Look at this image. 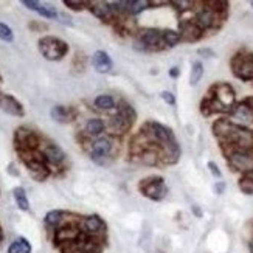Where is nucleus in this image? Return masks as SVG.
Instances as JSON below:
<instances>
[{
    "label": "nucleus",
    "mask_w": 253,
    "mask_h": 253,
    "mask_svg": "<svg viewBox=\"0 0 253 253\" xmlns=\"http://www.w3.org/2000/svg\"><path fill=\"white\" fill-rule=\"evenodd\" d=\"M39 51L47 61H61L69 53V43L56 36H43L38 42Z\"/></svg>",
    "instance_id": "nucleus-1"
},
{
    "label": "nucleus",
    "mask_w": 253,
    "mask_h": 253,
    "mask_svg": "<svg viewBox=\"0 0 253 253\" xmlns=\"http://www.w3.org/2000/svg\"><path fill=\"white\" fill-rule=\"evenodd\" d=\"M39 149H41L43 159H45V162L48 163V167L51 169L64 168V163H65V160H67V156H65V152L61 149V146L56 145V143L43 138Z\"/></svg>",
    "instance_id": "nucleus-2"
},
{
    "label": "nucleus",
    "mask_w": 253,
    "mask_h": 253,
    "mask_svg": "<svg viewBox=\"0 0 253 253\" xmlns=\"http://www.w3.org/2000/svg\"><path fill=\"white\" fill-rule=\"evenodd\" d=\"M143 134L148 137L151 145H157L159 148L167 146L168 143L175 140L172 130L160 123H149L146 125V127L143 126Z\"/></svg>",
    "instance_id": "nucleus-3"
},
{
    "label": "nucleus",
    "mask_w": 253,
    "mask_h": 253,
    "mask_svg": "<svg viewBox=\"0 0 253 253\" xmlns=\"http://www.w3.org/2000/svg\"><path fill=\"white\" fill-rule=\"evenodd\" d=\"M114 152V138L100 137L95 138L90 145V159L98 165H106L107 159L112 157Z\"/></svg>",
    "instance_id": "nucleus-4"
},
{
    "label": "nucleus",
    "mask_w": 253,
    "mask_h": 253,
    "mask_svg": "<svg viewBox=\"0 0 253 253\" xmlns=\"http://www.w3.org/2000/svg\"><path fill=\"white\" fill-rule=\"evenodd\" d=\"M143 196L149 197L151 201H162L168 194V186L165 185L162 177H149L140 183Z\"/></svg>",
    "instance_id": "nucleus-5"
},
{
    "label": "nucleus",
    "mask_w": 253,
    "mask_h": 253,
    "mask_svg": "<svg viewBox=\"0 0 253 253\" xmlns=\"http://www.w3.org/2000/svg\"><path fill=\"white\" fill-rule=\"evenodd\" d=\"M81 227L84 230V233L89 235L90 238L104 241V236H106V222L103 221L100 216H96V214L83 216L81 217Z\"/></svg>",
    "instance_id": "nucleus-6"
},
{
    "label": "nucleus",
    "mask_w": 253,
    "mask_h": 253,
    "mask_svg": "<svg viewBox=\"0 0 253 253\" xmlns=\"http://www.w3.org/2000/svg\"><path fill=\"white\" fill-rule=\"evenodd\" d=\"M230 123L238 126V127H246L253 123V109L247 106L246 103L236 104L232 109V115H230Z\"/></svg>",
    "instance_id": "nucleus-7"
},
{
    "label": "nucleus",
    "mask_w": 253,
    "mask_h": 253,
    "mask_svg": "<svg viewBox=\"0 0 253 253\" xmlns=\"http://www.w3.org/2000/svg\"><path fill=\"white\" fill-rule=\"evenodd\" d=\"M233 65V73L243 81H252L253 80V54H247V56H238L232 62Z\"/></svg>",
    "instance_id": "nucleus-8"
},
{
    "label": "nucleus",
    "mask_w": 253,
    "mask_h": 253,
    "mask_svg": "<svg viewBox=\"0 0 253 253\" xmlns=\"http://www.w3.org/2000/svg\"><path fill=\"white\" fill-rule=\"evenodd\" d=\"M228 162L238 171H243V172L253 171V156L250 154V151L235 149L233 152L228 154Z\"/></svg>",
    "instance_id": "nucleus-9"
},
{
    "label": "nucleus",
    "mask_w": 253,
    "mask_h": 253,
    "mask_svg": "<svg viewBox=\"0 0 253 253\" xmlns=\"http://www.w3.org/2000/svg\"><path fill=\"white\" fill-rule=\"evenodd\" d=\"M230 145H235L236 149L250 151L253 148V132L246 127H235L233 134L228 138Z\"/></svg>",
    "instance_id": "nucleus-10"
},
{
    "label": "nucleus",
    "mask_w": 253,
    "mask_h": 253,
    "mask_svg": "<svg viewBox=\"0 0 253 253\" xmlns=\"http://www.w3.org/2000/svg\"><path fill=\"white\" fill-rule=\"evenodd\" d=\"M0 111H3L8 115L13 117H24L25 109L22 106L20 101H17L14 96H11L8 93L0 92Z\"/></svg>",
    "instance_id": "nucleus-11"
},
{
    "label": "nucleus",
    "mask_w": 253,
    "mask_h": 253,
    "mask_svg": "<svg viewBox=\"0 0 253 253\" xmlns=\"http://www.w3.org/2000/svg\"><path fill=\"white\" fill-rule=\"evenodd\" d=\"M22 5L27 6L31 11H36V13L43 19H56V20H59L58 9L54 6H51V5H43L41 2H36V0H22Z\"/></svg>",
    "instance_id": "nucleus-12"
},
{
    "label": "nucleus",
    "mask_w": 253,
    "mask_h": 253,
    "mask_svg": "<svg viewBox=\"0 0 253 253\" xmlns=\"http://www.w3.org/2000/svg\"><path fill=\"white\" fill-rule=\"evenodd\" d=\"M89 11L101 22H111L117 17L111 2H89Z\"/></svg>",
    "instance_id": "nucleus-13"
},
{
    "label": "nucleus",
    "mask_w": 253,
    "mask_h": 253,
    "mask_svg": "<svg viewBox=\"0 0 253 253\" xmlns=\"http://www.w3.org/2000/svg\"><path fill=\"white\" fill-rule=\"evenodd\" d=\"M214 100L221 103L227 111H232L235 107V90L228 84H219L216 85Z\"/></svg>",
    "instance_id": "nucleus-14"
},
{
    "label": "nucleus",
    "mask_w": 253,
    "mask_h": 253,
    "mask_svg": "<svg viewBox=\"0 0 253 253\" xmlns=\"http://www.w3.org/2000/svg\"><path fill=\"white\" fill-rule=\"evenodd\" d=\"M76 109L75 107H67V106H53L51 111H50V117L53 122L56 123H61V125H65V123H70L76 118Z\"/></svg>",
    "instance_id": "nucleus-15"
},
{
    "label": "nucleus",
    "mask_w": 253,
    "mask_h": 253,
    "mask_svg": "<svg viewBox=\"0 0 253 253\" xmlns=\"http://www.w3.org/2000/svg\"><path fill=\"white\" fill-rule=\"evenodd\" d=\"M138 42L143 43L148 50L156 48L162 42V31L157 28H143L138 31Z\"/></svg>",
    "instance_id": "nucleus-16"
},
{
    "label": "nucleus",
    "mask_w": 253,
    "mask_h": 253,
    "mask_svg": "<svg viewBox=\"0 0 253 253\" xmlns=\"http://www.w3.org/2000/svg\"><path fill=\"white\" fill-rule=\"evenodd\" d=\"M202 36V30L196 24V20L180 22V38L185 42H194Z\"/></svg>",
    "instance_id": "nucleus-17"
},
{
    "label": "nucleus",
    "mask_w": 253,
    "mask_h": 253,
    "mask_svg": "<svg viewBox=\"0 0 253 253\" xmlns=\"http://www.w3.org/2000/svg\"><path fill=\"white\" fill-rule=\"evenodd\" d=\"M92 64H93V67L98 73H109L112 70V65H114L111 56H109V54L103 50H98L93 53Z\"/></svg>",
    "instance_id": "nucleus-18"
},
{
    "label": "nucleus",
    "mask_w": 253,
    "mask_h": 253,
    "mask_svg": "<svg viewBox=\"0 0 253 253\" xmlns=\"http://www.w3.org/2000/svg\"><path fill=\"white\" fill-rule=\"evenodd\" d=\"M180 157V148L177 145V140L168 143L167 146L160 148V159L165 163H175Z\"/></svg>",
    "instance_id": "nucleus-19"
},
{
    "label": "nucleus",
    "mask_w": 253,
    "mask_h": 253,
    "mask_svg": "<svg viewBox=\"0 0 253 253\" xmlns=\"http://www.w3.org/2000/svg\"><path fill=\"white\" fill-rule=\"evenodd\" d=\"M214 22H216V13L211 8H204L196 16V24L199 25L201 30L211 28L214 25Z\"/></svg>",
    "instance_id": "nucleus-20"
},
{
    "label": "nucleus",
    "mask_w": 253,
    "mask_h": 253,
    "mask_svg": "<svg viewBox=\"0 0 253 253\" xmlns=\"http://www.w3.org/2000/svg\"><path fill=\"white\" fill-rule=\"evenodd\" d=\"M235 125H232L228 122V120H219V122L214 123L213 129H214V134L219 137V138H222L225 141H228L230 135L233 134V130H235Z\"/></svg>",
    "instance_id": "nucleus-21"
},
{
    "label": "nucleus",
    "mask_w": 253,
    "mask_h": 253,
    "mask_svg": "<svg viewBox=\"0 0 253 253\" xmlns=\"http://www.w3.org/2000/svg\"><path fill=\"white\" fill-rule=\"evenodd\" d=\"M104 129H106V122L101 118H90L84 126V132L87 135H90V137L101 135L104 132Z\"/></svg>",
    "instance_id": "nucleus-22"
},
{
    "label": "nucleus",
    "mask_w": 253,
    "mask_h": 253,
    "mask_svg": "<svg viewBox=\"0 0 253 253\" xmlns=\"http://www.w3.org/2000/svg\"><path fill=\"white\" fill-rule=\"evenodd\" d=\"M140 162L145 163L146 167H156V165L162 160L160 159V152L156 151L154 148H149V149H145L141 154H140Z\"/></svg>",
    "instance_id": "nucleus-23"
},
{
    "label": "nucleus",
    "mask_w": 253,
    "mask_h": 253,
    "mask_svg": "<svg viewBox=\"0 0 253 253\" xmlns=\"http://www.w3.org/2000/svg\"><path fill=\"white\" fill-rule=\"evenodd\" d=\"M109 126H111V129L115 130V132H126L132 125L127 122V120L122 114L117 112L115 115L111 117V120H109Z\"/></svg>",
    "instance_id": "nucleus-24"
},
{
    "label": "nucleus",
    "mask_w": 253,
    "mask_h": 253,
    "mask_svg": "<svg viewBox=\"0 0 253 253\" xmlns=\"http://www.w3.org/2000/svg\"><path fill=\"white\" fill-rule=\"evenodd\" d=\"M13 196H14V201H16V205L19 207V210H22V211L30 210L28 197H27V193L22 186H16V188L13 190Z\"/></svg>",
    "instance_id": "nucleus-25"
},
{
    "label": "nucleus",
    "mask_w": 253,
    "mask_h": 253,
    "mask_svg": "<svg viewBox=\"0 0 253 253\" xmlns=\"http://www.w3.org/2000/svg\"><path fill=\"white\" fill-rule=\"evenodd\" d=\"M8 253H31V244L27 238L20 236L14 243H11V246L8 247Z\"/></svg>",
    "instance_id": "nucleus-26"
},
{
    "label": "nucleus",
    "mask_w": 253,
    "mask_h": 253,
    "mask_svg": "<svg viewBox=\"0 0 253 253\" xmlns=\"http://www.w3.org/2000/svg\"><path fill=\"white\" fill-rule=\"evenodd\" d=\"M180 41H182V38H180L179 31H174V30H163L162 31V42L167 47L172 48V47L177 45Z\"/></svg>",
    "instance_id": "nucleus-27"
},
{
    "label": "nucleus",
    "mask_w": 253,
    "mask_h": 253,
    "mask_svg": "<svg viewBox=\"0 0 253 253\" xmlns=\"http://www.w3.org/2000/svg\"><path fill=\"white\" fill-rule=\"evenodd\" d=\"M117 109H118L117 112H118V114H122L130 125H134V123H135V120H137V112L134 111V107H132L130 104H127L126 101H120L118 106H117Z\"/></svg>",
    "instance_id": "nucleus-28"
},
{
    "label": "nucleus",
    "mask_w": 253,
    "mask_h": 253,
    "mask_svg": "<svg viewBox=\"0 0 253 253\" xmlns=\"http://www.w3.org/2000/svg\"><path fill=\"white\" fill-rule=\"evenodd\" d=\"M93 104H95L96 109H100V111H111V109L117 107L114 96H111V95H100V96H96Z\"/></svg>",
    "instance_id": "nucleus-29"
},
{
    "label": "nucleus",
    "mask_w": 253,
    "mask_h": 253,
    "mask_svg": "<svg viewBox=\"0 0 253 253\" xmlns=\"http://www.w3.org/2000/svg\"><path fill=\"white\" fill-rule=\"evenodd\" d=\"M151 2H148V0H127V14L137 16L141 11H145Z\"/></svg>",
    "instance_id": "nucleus-30"
},
{
    "label": "nucleus",
    "mask_w": 253,
    "mask_h": 253,
    "mask_svg": "<svg viewBox=\"0 0 253 253\" xmlns=\"http://www.w3.org/2000/svg\"><path fill=\"white\" fill-rule=\"evenodd\" d=\"M202 76H204V65H202V62H199V61L193 62L191 75H190V84L191 85H197V84H199V81L202 80Z\"/></svg>",
    "instance_id": "nucleus-31"
},
{
    "label": "nucleus",
    "mask_w": 253,
    "mask_h": 253,
    "mask_svg": "<svg viewBox=\"0 0 253 253\" xmlns=\"http://www.w3.org/2000/svg\"><path fill=\"white\" fill-rule=\"evenodd\" d=\"M0 39L3 42H13L14 41V33L11 30V27H8L3 22H0Z\"/></svg>",
    "instance_id": "nucleus-32"
},
{
    "label": "nucleus",
    "mask_w": 253,
    "mask_h": 253,
    "mask_svg": "<svg viewBox=\"0 0 253 253\" xmlns=\"http://www.w3.org/2000/svg\"><path fill=\"white\" fill-rule=\"evenodd\" d=\"M64 5L70 8V9H75V11H83L84 8H89V2H78V0H64Z\"/></svg>",
    "instance_id": "nucleus-33"
},
{
    "label": "nucleus",
    "mask_w": 253,
    "mask_h": 253,
    "mask_svg": "<svg viewBox=\"0 0 253 253\" xmlns=\"http://www.w3.org/2000/svg\"><path fill=\"white\" fill-rule=\"evenodd\" d=\"M171 5H174L177 11H182V13H185V11L191 9L194 2H191V0H172Z\"/></svg>",
    "instance_id": "nucleus-34"
},
{
    "label": "nucleus",
    "mask_w": 253,
    "mask_h": 253,
    "mask_svg": "<svg viewBox=\"0 0 253 253\" xmlns=\"http://www.w3.org/2000/svg\"><path fill=\"white\" fill-rule=\"evenodd\" d=\"M239 188L246 194H253V177H244L239 182Z\"/></svg>",
    "instance_id": "nucleus-35"
},
{
    "label": "nucleus",
    "mask_w": 253,
    "mask_h": 253,
    "mask_svg": "<svg viewBox=\"0 0 253 253\" xmlns=\"http://www.w3.org/2000/svg\"><path fill=\"white\" fill-rule=\"evenodd\" d=\"M160 96H162V100H163L165 103H167V104L175 106V96H174L172 92H169V90H163V92H160Z\"/></svg>",
    "instance_id": "nucleus-36"
},
{
    "label": "nucleus",
    "mask_w": 253,
    "mask_h": 253,
    "mask_svg": "<svg viewBox=\"0 0 253 253\" xmlns=\"http://www.w3.org/2000/svg\"><path fill=\"white\" fill-rule=\"evenodd\" d=\"M28 28L31 31L39 33V31H45L48 27H47V24H42V22H39V20H33V22H30V24H28Z\"/></svg>",
    "instance_id": "nucleus-37"
},
{
    "label": "nucleus",
    "mask_w": 253,
    "mask_h": 253,
    "mask_svg": "<svg viewBox=\"0 0 253 253\" xmlns=\"http://www.w3.org/2000/svg\"><path fill=\"white\" fill-rule=\"evenodd\" d=\"M208 169H210V172L214 175L216 179H221L222 172H221V169H219V167H217L214 162H208Z\"/></svg>",
    "instance_id": "nucleus-38"
},
{
    "label": "nucleus",
    "mask_w": 253,
    "mask_h": 253,
    "mask_svg": "<svg viewBox=\"0 0 253 253\" xmlns=\"http://www.w3.org/2000/svg\"><path fill=\"white\" fill-rule=\"evenodd\" d=\"M201 54V56L204 58H213L214 56V51L211 48H199V51H197Z\"/></svg>",
    "instance_id": "nucleus-39"
},
{
    "label": "nucleus",
    "mask_w": 253,
    "mask_h": 253,
    "mask_svg": "<svg viewBox=\"0 0 253 253\" xmlns=\"http://www.w3.org/2000/svg\"><path fill=\"white\" fill-rule=\"evenodd\" d=\"M225 191V183L221 180V182H217V183H214V193L216 194H222Z\"/></svg>",
    "instance_id": "nucleus-40"
},
{
    "label": "nucleus",
    "mask_w": 253,
    "mask_h": 253,
    "mask_svg": "<svg viewBox=\"0 0 253 253\" xmlns=\"http://www.w3.org/2000/svg\"><path fill=\"white\" fill-rule=\"evenodd\" d=\"M16 167H14V163H9V167H8V172L9 174H13V175H19V171L17 169H14Z\"/></svg>",
    "instance_id": "nucleus-41"
},
{
    "label": "nucleus",
    "mask_w": 253,
    "mask_h": 253,
    "mask_svg": "<svg viewBox=\"0 0 253 253\" xmlns=\"http://www.w3.org/2000/svg\"><path fill=\"white\" fill-rule=\"evenodd\" d=\"M169 76H172V78H177V76H179V69L177 67H172L169 70Z\"/></svg>",
    "instance_id": "nucleus-42"
},
{
    "label": "nucleus",
    "mask_w": 253,
    "mask_h": 253,
    "mask_svg": "<svg viewBox=\"0 0 253 253\" xmlns=\"http://www.w3.org/2000/svg\"><path fill=\"white\" fill-rule=\"evenodd\" d=\"M193 213H196L197 216H202V211H201V208H197V207H193Z\"/></svg>",
    "instance_id": "nucleus-43"
},
{
    "label": "nucleus",
    "mask_w": 253,
    "mask_h": 253,
    "mask_svg": "<svg viewBox=\"0 0 253 253\" xmlns=\"http://www.w3.org/2000/svg\"><path fill=\"white\" fill-rule=\"evenodd\" d=\"M3 241V232H2V227H0V244H2Z\"/></svg>",
    "instance_id": "nucleus-44"
},
{
    "label": "nucleus",
    "mask_w": 253,
    "mask_h": 253,
    "mask_svg": "<svg viewBox=\"0 0 253 253\" xmlns=\"http://www.w3.org/2000/svg\"><path fill=\"white\" fill-rule=\"evenodd\" d=\"M250 253H253V239H252V243H250Z\"/></svg>",
    "instance_id": "nucleus-45"
},
{
    "label": "nucleus",
    "mask_w": 253,
    "mask_h": 253,
    "mask_svg": "<svg viewBox=\"0 0 253 253\" xmlns=\"http://www.w3.org/2000/svg\"><path fill=\"white\" fill-rule=\"evenodd\" d=\"M0 83H2V76H0Z\"/></svg>",
    "instance_id": "nucleus-46"
},
{
    "label": "nucleus",
    "mask_w": 253,
    "mask_h": 253,
    "mask_svg": "<svg viewBox=\"0 0 253 253\" xmlns=\"http://www.w3.org/2000/svg\"><path fill=\"white\" fill-rule=\"evenodd\" d=\"M252 6H253V2H252Z\"/></svg>",
    "instance_id": "nucleus-47"
}]
</instances>
